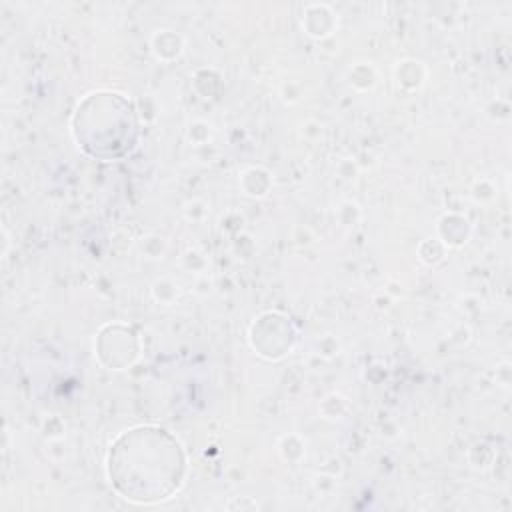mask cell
Instances as JSON below:
<instances>
[{
    "label": "cell",
    "instance_id": "7a4b0ae2",
    "mask_svg": "<svg viewBox=\"0 0 512 512\" xmlns=\"http://www.w3.org/2000/svg\"><path fill=\"white\" fill-rule=\"evenodd\" d=\"M94 100H96L94 108L82 110V114H78V122L92 124V126L98 124L102 128L80 134L78 140L82 138V146L94 156L114 158V156L128 152L134 142V136H132L134 130L110 128V122H108L114 116L122 98H118L116 94H102V98H94Z\"/></svg>",
    "mask_w": 512,
    "mask_h": 512
},
{
    "label": "cell",
    "instance_id": "6da1fadb",
    "mask_svg": "<svg viewBox=\"0 0 512 512\" xmlns=\"http://www.w3.org/2000/svg\"><path fill=\"white\" fill-rule=\"evenodd\" d=\"M184 460L178 442L164 430H130L110 452V478L130 500L168 498L180 484Z\"/></svg>",
    "mask_w": 512,
    "mask_h": 512
}]
</instances>
